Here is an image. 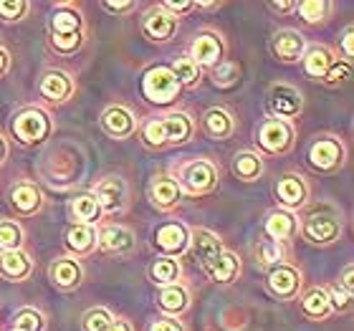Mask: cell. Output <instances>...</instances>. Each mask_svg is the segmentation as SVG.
<instances>
[{
	"label": "cell",
	"instance_id": "obj_30",
	"mask_svg": "<svg viewBox=\"0 0 354 331\" xmlns=\"http://www.w3.org/2000/svg\"><path fill=\"white\" fill-rule=\"evenodd\" d=\"M223 248H225V243H223V238L218 236L215 230L190 228V248H187V253L195 258V263H198L200 268H203L210 258L218 256Z\"/></svg>",
	"mask_w": 354,
	"mask_h": 331
},
{
	"label": "cell",
	"instance_id": "obj_51",
	"mask_svg": "<svg viewBox=\"0 0 354 331\" xmlns=\"http://www.w3.org/2000/svg\"><path fill=\"white\" fill-rule=\"evenodd\" d=\"M10 68H13V53L8 51V46L0 44V82L10 74Z\"/></svg>",
	"mask_w": 354,
	"mask_h": 331
},
{
	"label": "cell",
	"instance_id": "obj_25",
	"mask_svg": "<svg viewBox=\"0 0 354 331\" xmlns=\"http://www.w3.org/2000/svg\"><path fill=\"white\" fill-rule=\"evenodd\" d=\"M155 306L162 316L183 319L192 309V288L187 281H177L155 291Z\"/></svg>",
	"mask_w": 354,
	"mask_h": 331
},
{
	"label": "cell",
	"instance_id": "obj_37",
	"mask_svg": "<svg viewBox=\"0 0 354 331\" xmlns=\"http://www.w3.org/2000/svg\"><path fill=\"white\" fill-rule=\"evenodd\" d=\"M167 66L172 68V74H175L177 84H180L183 91H195V88H200L203 79H205V71H203V68H200L198 64L187 56V53L175 56L172 64H167Z\"/></svg>",
	"mask_w": 354,
	"mask_h": 331
},
{
	"label": "cell",
	"instance_id": "obj_17",
	"mask_svg": "<svg viewBox=\"0 0 354 331\" xmlns=\"http://www.w3.org/2000/svg\"><path fill=\"white\" fill-rule=\"evenodd\" d=\"M177 30H180V21H177L175 15L167 13V10H162L160 3H152V6L145 8V13L140 18V33L147 44H172L177 38Z\"/></svg>",
	"mask_w": 354,
	"mask_h": 331
},
{
	"label": "cell",
	"instance_id": "obj_5",
	"mask_svg": "<svg viewBox=\"0 0 354 331\" xmlns=\"http://www.w3.org/2000/svg\"><path fill=\"white\" fill-rule=\"evenodd\" d=\"M349 162V147L344 137L334 132H319L311 137L309 147H306V167L314 175L332 177L339 175Z\"/></svg>",
	"mask_w": 354,
	"mask_h": 331
},
{
	"label": "cell",
	"instance_id": "obj_36",
	"mask_svg": "<svg viewBox=\"0 0 354 331\" xmlns=\"http://www.w3.org/2000/svg\"><path fill=\"white\" fill-rule=\"evenodd\" d=\"M251 256H253V261H256V265L263 268V271H268V268H273V265H279V263H286V261H294L291 245L273 243V240H266V238H261L259 243H253Z\"/></svg>",
	"mask_w": 354,
	"mask_h": 331
},
{
	"label": "cell",
	"instance_id": "obj_28",
	"mask_svg": "<svg viewBox=\"0 0 354 331\" xmlns=\"http://www.w3.org/2000/svg\"><path fill=\"white\" fill-rule=\"evenodd\" d=\"M337 59H339V56H337V51H334V46L309 44L299 64H301V71H304V76H306V79L322 84V79H324L326 71L334 66V61H337Z\"/></svg>",
	"mask_w": 354,
	"mask_h": 331
},
{
	"label": "cell",
	"instance_id": "obj_31",
	"mask_svg": "<svg viewBox=\"0 0 354 331\" xmlns=\"http://www.w3.org/2000/svg\"><path fill=\"white\" fill-rule=\"evenodd\" d=\"M68 218L79 225H88V228H99L106 223L102 207L96 202V198L91 192H79L74 198L68 200Z\"/></svg>",
	"mask_w": 354,
	"mask_h": 331
},
{
	"label": "cell",
	"instance_id": "obj_2",
	"mask_svg": "<svg viewBox=\"0 0 354 331\" xmlns=\"http://www.w3.org/2000/svg\"><path fill=\"white\" fill-rule=\"evenodd\" d=\"M88 41V21L82 3H56L46 26V46L53 56L71 59Z\"/></svg>",
	"mask_w": 354,
	"mask_h": 331
},
{
	"label": "cell",
	"instance_id": "obj_6",
	"mask_svg": "<svg viewBox=\"0 0 354 331\" xmlns=\"http://www.w3.org/2000/svg\"><path fill=\"white\" fill-rule=\"evenodd\" d=\"M253 144L263 160L288 157L296 147V124L271 117L261 119L253 132Z\"/></svg>",
	"mask_w": 354,
	"mask_h": 331
},
{
	"label": "cell",
	"instance_id": "obj_44",
	"mask_svg": "<svg viewBox=\"0 0 354 331\" xmlns=\"http://www.w3.org/2000/svg\"><path fill=\"white\" fill-rule=\"evenodd\" d=\"M349 79H352V64H349V61L337 59V61H334V66L329 68V71H326V76L322 79V86L339 88V86H344Z\"/></svg>",
	"mask_w": 354,
	"mask_h": 331
},
{
	"label": "cell",
	"instance_id": "obj_10",
	"mask_svg": "<svg viewBox=\"0 0 354 331\" xmlns=\"http://www.w3.org/2000/svg\"><path fill=\"white\" fill-rule=\"evenodd\" d=\"M263 106H266V117L281 119V122H291V124H294L296 119L304 114L306 99H304L301 88L294 86V84L273 82V84H268V88H266Z\"/></svg>",
	"mask_w": 354,
	"mask_h": 331
},
{
	"label": "cell",
	"instance_id": "obj_26",
	"mask_svg": "<svg viewBox=\"0 0 354 331\" xmlns=\"http://www.w3.org/2000/svg\"><path fill=\"white\" fill-rule=\"evenodd\" d=\"M200 271L205 273V278L210 283H221V286H230L236 283L241 271H243V258L238 256L236 250L223 248L215 258H210Z\"/></svg>",
	"mask_w": 354,
	"mask_h": 331
},
{
	"label": "cell",
	"instance_id": "obj_38",
	"mask_svg": "<svg viewBox=\"0 0 354 331\" xmlns=\"http://www.w3.org/2000/svg\"><path fill=\"white\" fill-rule=\"evenodd\" d=\"M241 76H243V71H241V64L233 59H225L223 64H218L215 68H210V71H205V79H210V84H213L218 91H233V88L241 84Z\"/></svg>",
	"mask_w": 354,
	"mask_h": 331
},
{
	"label": "cell",
	"instance_id": "obj_34",
	"mask_svg": "<svg viewBox=\"0 0 354 331\" xmlns=\"http://www.w3.org/2000/svg\"><path fill=\"white\" fill-rule=\"evenodd\" d=\"M147 278L155 288L170 286L177 281L185 278L183 263L177 258H165V256H155V261H149L147 265Z\"/></svg>",
	"mask_w": 354,
	"mask_h": 331
},
{
	"label": "cell",
	"instance_id": "obj_41",
	"mask_svg": "<svg viewBox=\"0 0 354 331\" xmlns=\"http://www.w3.org/2000/svg\"><path fill=\"white\" fill-rule=\"evenodd\" d=\"M33 3L30 0H0V23L3 26H15L28 18Z\"/></svg>",
	"mask_w": 354,
	"mask_h": 331
},
{
	"label": "cell",
	"instance_id": "obj_29",
	"mask_svg": "<svg viewBox=\"0 0 354 331\" xmlns=\"http://www.w3.org/2000/svg\"><path fill=\"white\" fill-rule=\"evenodd\" d=\"M36 273V261L26 248L0 253V278L8 283H26Z\"/></svg>",
	"mask_w": 354,
	"mask_h": 331
},
{
	"label": "cell",
	"instance_id": "obj_32",
	"mask_svg": "<svg viewBox=\"0 0 354 331\" xmlns=\"http://www.w3.org/2000/svg\"><path fill=\"white\" fill-rule=\"evenodd\" d=\"M64 245H66V256L79 258V261L94 256L96 253V228L71 223V225L66 228V233H64Z\"/></svg>",
	"mask_w": 354,
	"mask_h": 331
},
{
	"label": "cell",
	"instance_id": "obj_20",
	"mask_svg": "<svg viewBox=\"0 0 354 331\" xmlns=\"http://www.w3.org/2000/svg\"><path fill=\"white\" fill-rule=\"evenodd\" d=\"M306 46H309V41L299 28H279L268 38V51L283 66H296L301 61Z\"/></svg>",
	"mask_w": 354,
	"mask_h": 331
},
{
	"label": "cell",
	"instance_id": "obj_13",
	"mask_svg": "<svg viewBox=\"0 0 354 331\" xmlns=\"http://www.w3.org/2000/svg\"><path fill=\"white\" fill-rule=\"evenodd\" d=\"M6 202H8V207H10V213H13L15 220H30V218L41 215V210L46 207V195L36 180L18 177V180L10 185V190H8Z\"/></svg>",
	"mask_w": 354,
	"mask_h": 331
},
{
	"label": "cell",
	"instance_id": "obj_46",
	"mask_svg": "<svg viewBox=\"0 0 354 331\" xmlns=\"http://www.w3.org/2000/svg\"><path fill=\"white\" fill-rule=\"evenodd\" d=\"M337 56H339L342 61H349L352 64L354 59V26L352 23H347L344 26V30H342V38H339V44H337Z\"/></svg>",
	"mask_w": 354,
	"mask_h": 331
},
{
	"label": "cell",
	"instance_id": "obj_22",
	"mask_svg": "<svg viewBox=\"0 0 354 331\" xmlns=\"http://www.w3.org/2000/svg\"><path fill=\"white\" fill-rule=\"evenodd\" d=\"M198 129L210 142H230L238 134V119L233 114V109L223 106V104H215V106H207L203 111Z\"/></svg>",
	"mask_w": 354,
	"mask_h": 331
},
{
	"label": "cell",
	"instance_id": "obj_54",
	"mask_svg": "<svg viewBox=\"0 0 354 331\" xmlns=\"http://www.w3.org/2000/svg\"><path fill=\"white\" fill-rule=\"evenodd\" d=\"M8 331H15V329H8Z\"/></svg>",
	"mask_w": 354,
	"mask_h": 331
},
{
	"label": "cell",
	"instance_id": "obj_23",
	"mask_svg": "<svg viewBox=\"0 0 354 331\" xmlns=\"http://www.w3.org/2000/svg\"><path fill=\"white\" fill-rule=\"evenodd\" d=\"M147 200L157 213L170 215V213H175V210H180L185 198H183V192H180V187H177V182L167 172H155V175L149 177Z\"/></svg>",
	"mask_w": 354,
	"mask_h": 331
},
{
	"label": "cell",
	"instance_id": "obj_19",
	"mask_svg": "<svg viewBox=\"0 0 354 331\" xmlns=\"http://www.w3.org/2000/svg\"><path fill=\"white\" fill-rule=\"evenodd\" d=\"M99 126H102V132L109 140L127 142V140H134L137 132H140V117L127 104H109L99 114Z\"/></svg>",
	"mask_w": 354,
	"mask_h": 331
},
{
	"label": "cell",
	"instance_id": "obj_3",
	"mask_svg": "<svg viewBox=\"0 0 354 331\" xmlns=\"http://www.w3.org/2000/svg\"><path fill=\"white\" fill-rule=\"evenodd\" d=\"M183 192V198H207L221 187L223 169L213 157H183L167 169Z\"/></svg>",
	"mask_w": 354,
	"mask_h": 331
},
{
	"label": "cell",
	"instance_id": "obj_45",
	"mask_svg": "<svg viewBox=\"0 0 354 331\" xmlns=\"http://www.w3.org/2000/svg\"><path fill=\"white\" fill-rule=\"evenodd\" d=\"M99 8L106 10L109 15H114V18H122V15L134 13V10L140 8V3H137V0H102Z\"/></svg>",
	"mask_w": 354,
	"mask_h": 331
},
{
	"label": "cell",
	"instance_id": "obj_16",
	"mask_svg": "<svg viewBox=\"0 0 354 331\" xmlns=\"http://www.w3.org/2000/svg\"><path fill=\"white\" fill-rule=\"evenodd\" d=\"M96 250L111 258H132L137 256L140 243L132 228L122 223H104L96 228Z\"/></svg>",
	"mask_w": 354,
	"mask_h": 331
},
{
	"label": "cell",
	"instance_id": "obj_14",
	"mask_svg": "<svg viewBox=\"0 0 354 331\" xmlns=\"http://www.w3.org/2000/svg\"><path fill=\"white\" fill-rule=\"evenodd\" d=\"M273 198H276V207L299 215L301 210L309 207L311 182L301 175V172L286 169V172L276 180V185H273Z\"/></svg>",
	"mask_w": 354,
	"mask_h": 331
},
{
	"label": "cell",
	"instance_id": "obj_11",
	"mask_svg": "<svg viewBox=\"0 0 354 331\" xmlns=\"http://www.w3.org/2000/svg\"><path fill=\"white\" fill-rule=\"evenodd\" d=\"M91 195L96 198L99 207H102L106 223L111 218H122V215L129 210V202H132V195H129V182H127L122 175H102L91 185Z\"/></svg>",
	"mask_w": 354,
	"mask_h": 331
},
{
	"label": "cell",
	"instance_id": "obj_21",
	"mask_svg": "<svg viewBox=\"0 0 354 331\" xmlns=\"http://www.w3.org/2000/svg\"><path fill=\"white\" fill-rule=\"evenodd\" d=\"M48 281L51 286L61 294H74L84 286L86 281V268L79 258L71 256H56L48 263Z\"/></svg>",
	"mask_w": 354,
	"mask_h": 331
},
{
	"label": "cell",
	"instance_id": "obj_42",
	"mask_svg": "<svg viewBox=\"0 0 354 331\" xmlns=\"http://www.w3.org/2000/svg\"><path fill=\"white\" fill-rule=\"evenodd\" d=\"M111 321L114 314L106 306H91L82 314V331H106Z\"/></svg>",
	"mask_w": 354,
	"mask_h": 331
},
{
	"label": "cell",
	"instance_id": "obj_15",
	"mask_svg": "<svg viewBox=\"0 0 354 331\" xmlns=\"http://www.w3.org/2000/svg\"><path fill=\"white\" fill-rule=\"evenodd\" d=\"M266 291L281 303H291L304 291V271L294 261L279 263L266 271Z\"/></svg>",
	"mask_w": 354,
	"mask_h": 331
},
{
	"label": "cell",
	"instance_id": "obj_35",
	"mask_svg": "<svg viewBox=\"0 0 354 331\" xmlns=\"http://www.w3.org/2000/svg\"><path fill=\"white\" fill-rule=\"evenodd\" d=\"M334 10H337V3L332 0H296V13L301 18V23L306 28H322L332 21Z\"/></svg>",
	"mask_w": 354,
	"mask_h": 331
},
{
	"label": "cell",
	"instance_id": "obj_43",
	"mask_svg": "<svg viewBox=\"0 0 354 331\" xmlns=\"http://www.w3.org/2000/svg\"><path fill=\"white\" fill-rule=\"evenodd\" d=\"M326 296H329V306H332L334 316H349L354 309V296L344 294L337 283H324Z\"/></svg>",
	"mask_w": 354,
	"mask_h": 331
},
{
	"label": "cell",
	"instance_id": "obj_33",
	"mask_svg": "<svg viewBox=\"0 0 354 331\" xmlns=\"http://www.w3.org/2000/svg\"><path fill=\"white\" fill-rule=\"evenodd\" d=\"M230 172L236 180L251 185L259 182L261 177L266 175V160L256 152V149H241L230 157Z\"/></svg>",
	"mask_w": 354,
	"mask_h": 331
},
{
	"label": "cell",
	"instance_id": "obj_48",
	"mask_svg": "<svg viewBox=\"0 0 354 331\" xmlns=\"http://www.w3.org/2000/svg\"><path fill=\"white\" fill-rule=\"evenodd\" d=\"M147 331H187L183 319H172V316H155L147 324Z\"/></svg>",
	"mask_w": 354,
	"mask_h": 331
},
{
	"label": "cell",
	"instance_id": "obj_39",
	"mask_svg": "<svg viewBox=\"0 0 354 331\" xmlns=\"http://www.w3.org/2000/svg\"><path fill=\"white\" fill-rule=\"evenodd\" d=\"M10 329L15 331H46L48 329V316L38 306H21L10 316Z\"/></svg>",
	"mask_w": 354,
	"mask_h": 331
},
{
	"label": "cell",
	"instance_id": "obj_52",
	"mask_svg": "<svg viewBox=\"0 0 354 331\" xmlns=\"http://www.w3.org/2000/svg\"><path fill=\"white\" fill-rule=\"evenodd\" d=\"M106 331H134V321L129 316H114L111 326Z\"/></svg>",
	"mask_w": 354,
	"mask_h": 331
},
{
	"label": "cell",
	"instance_id": "obj_47",
	"mask_svg": "<svg viewBox=\"0 0 354 331\" xmlns=\"http://www.w3.org/2000/svg\"><path fill=\"white\" fill-rule=\"evenodd\" d=\"M160 8L180 21V18H185L187 13L195 10V0H160Z\"/></svg>",
	"mask_w": 354,
	"mask_h": 331
},
{
	"label": "cell",
	"instance_id": "obj_18",
	"mask_svg": "<svg viewBox=\"0 0 354 331\" xmlns=\"http://www.w3.org/2000/svg\"><path fill=\"white\" fill-rule=\"evenodd\" d=\"M190 248V225L183 220H165L152 230V250L165 258H185Z\"/></svg>",
	"mask_w": 354,
	"mask_h": 331
},
{
	"label": "cell",
	"instance_id": "obj_53",
	"mask_svg": "<svg viewBox=\"0 0 354 331\" xmlns=\"http://www.w3.org/2000/svg\"><path fill=\"white\" fill-rule=\"evenodd\" d=\"M8 155H10V144H8L6 134H0V167H3V162L8 160Z\"/></svg>",
	"mask_w": 354,
	"mask_h": 331
},
{
	"label": "cell",
	"instance_id": "obj_4",
	"mask_svg": "<svg viewBox=\"0 0 354 331\" xmlns=\"http://www.w3.org/2000/svg\"><path fill=\"white\" fill-rule=\"evenodd\" d=\"M8 132L15 144L26 149L44 147L56 132V119L46 106L41 104H23L21 109H15L8 119Z\"/></svg>",
	"mask_w": 354,
	"mask_h": 331
},
{
	"label": "cell",
	"instance_id": "obj_7",
	"mask_svg": "<svg viewBox=\"0 0 354 331\" xmlns=\"http://www.w3.org/2000/svg\"><path fill=\"white\" fill-rule=\"evenodd\" d=\"M344 236V220L332 210H309L299 218V238L311 248H332Z\"/></svg>",
	"mask_w": 354,
	"mask_h": 331
},
{
	"label": "cell",
	"instance_id": "obj_8",
	"mask_svg": "<svg viewBox=\"0 0 354 331\" xmlns=\"http://www.w3.org/2000/svg\"><path fill=\"white\" fill-rule=\"evenodd\" d=\"M140 91H142V99L157 109H172L183 94V88L177 84L175 74H172V68L167 64H152L149 68H145V74H142V82H140Z\"/></svg>",
	"mask_w": 354,
	"mask_h": 331
},
{
	"label": "cell",
	"instance_id": "obj_40",
	"mask_svg": "<svg viewBox=\"0 0 354 331\" xmlns=\"http://www.w3.org/2000/svg\"><path fill=\"white\" fill-rule=\"evenodd\" d=\"M26 248V228L15 218H0V253Z\"/></svg>",
	"mask_w": 354,
	"mask_h": 331
},
{
	"label": "cell",
	"instance_id": "obj_9",
	"mask_svg": "<svg viewBox=\"0 0 354 331\" xmlns=\"http://www.w3.org/2000/svg\"><path fill=\"white\" fill-rule=\"evenodd\" d=\"M76 91H79V82H76V76L68 68H61V66L44 68L36 82V96H38L36 104H41V106H46V109L51 111L56 106H64V104L71 102L76 96Z\"/></svg>",
	"mask_w": 354,
	"mask_h": 331
},
{
	"label": "cell",
	"instance_id": "obj_50",
	"mask_svg": "<svg viewBox=\"0 0 354 331\" xmlns=\"http://www.w3.org/2000/svg\"><path fill=\"white\" fill-rule=\"evenodd\" d=\"M266 8L273 15H291L296 13V0H271V3H266Z\"/></svg>",
	"mask_w": 354,
	"mask_h": 331
},
{
	"label": "cell",
	"instance_id": "obj_24",
	"mask_svg": "<svg viewBox=\"0 0 354 331\" xmlns=\"http://www.w3.org/2000/svg\"><path fill=\"white\" fill-rule=\"evenodd\" d=\"M261 236L266 240H273V243L281 245H291L299 238V215L288 213V210H281V207H273L263 215V223H261Z\"/></svg>",
	"mask_w": 354,
	"mask_h": 331
},
{
	"label": "cell",
	"instance_id": "obj_49",
	"mask_svg": "<svg viewBox=\"0 0 354 331\" xmlns=\"http://www.w3.org/2000/svg\"><path fill=\"white\" fill-rule=\"evenodd\" d=\"M337 286H339L344 294L354 296V265L352 263H347L344 268H342L339 278H337Z\"/></svg>",
	"mask_w": 354,
	"mask_h": 331
},
{
	"label": "cell",
	"instance_id": "obj_12",
	"mask_svg": "<svg viewBox=\"0 0 354 331\" xmlns=\"http://www.w3.org/2000/svg\"><path fill=\"white\" fill-rule=\"evenodd\" d=\"M187 56H190L195 64H198L203 71H210L218 64L228 59V41L221 30L213 28V26H205L200 28L195 36H192L190 46H187Z\"/></svg>",
	"mask_w": 354,
	"mask_h": 331
},
{
	"label": "cell",
	"instance_id": "obj_1",
	"mask_svg": "<svg viewBox=\"0 0 354 331\" xmlns=\"http://www.w3.org/2000/svg\"><path fill=\"white\" fill-rule=\"evenodd\" d=\"M198 134V119L187 109H167L155 117L140 119L137 140L149 152H165L190 144Z\"/></svg>",
	"mask_w": 354,
	"mask_h": 331
},
{
	"label": "cell",
	"instance_id": "obj_27",
	"mask_svg": "<svg viewBox=\"0 0 354 331\" xmlns=\"http://www.w3.org/2000/svg\"><path fill=\"white\" fill-rule=\"evenodd\" d=\"M296 303H299V314H301V319H306V321H311V324H324V321H329V319L334 316L324 283L304 288L301 294H299V299H296Z\"/></svg>",
	"mask_w": 354,
	"mask_h": 331
}]
</instances>
